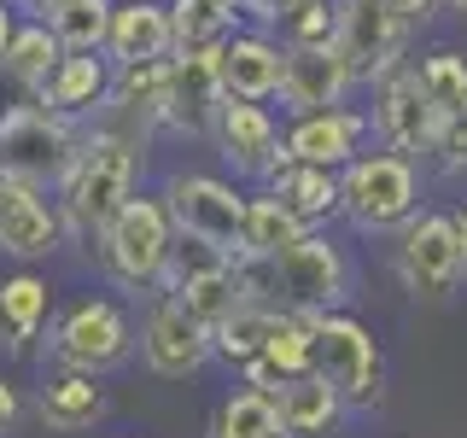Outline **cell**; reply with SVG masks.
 Masks as SVG:
<instances>
[{"instance_id":"6da1fadb","label":"cell","mask_w":467,"mask_h":438,"mask_svg":"<svg viewBox=\"0 0 467 438\" xmlns=\"http://www.w3.org/2000/svg\"><path fill=\"white\" fill-rule=\"evenodd\" d=\"M234 269H240L245 298L281 304V310H298V316L345 310L350 298V257L321 228H304L275 257H234Z\"/></svg>"},{"instance_id":"7a4b0ae2","label":"cell","mask_w":467,"mask_h":438,"mask_svg":"<svg viewBox=\"0 0 467 438\" xmlns=\"http://www.w3.org/2000/svg\"><path fill=\"white\" fill-rule=\"evenodd\" d=\"M140 175V146L129 135H111V129H94L82 135L70 170L58 175V204H65V223L77 234H99L117 216V204L135 193Z\"/></svg>"},{"instance_id":"3957f363","label":"cell","mask_w":467,"mask_h":438,"mask_svg":"<svg viewBox=\"0 0 467 438\" xmlns=\"http://www.w3.org/2000/svg\"><path fill=\"white\" fill-rule=\"evenodd\" d=\"M420 211V158L391 146H362L339 170V216L357 234H398Z\"/></svg>"},{"instance_id":"277c9868","label":"cell","mask_w":467,"mask_h":438,"mask_svg":"<svg viewBox=\"0 0 467 438\" xmlns=\"http://www.w3.org/2000/svg\"><path fill=\"white\" fill-rule=\"evenodd\" d=\"M175 240H182V234H175V223H170V211H164L158 193H140V199L129 193L123 204H117L111 223L94 234L106 275L117 287H129V292H158L164 287Z\"/></svg>"},{"instance_id":"5b68a950","label":"cell","mask_w":467,"mask_h":438,"mask_svg":"<svg viewBox=\"0 0 467 438\" xmlns=\"http://www.w3.org/2000/svg\"><path fill=\"white\" fill-rule=\"evenodd\" d=\"M310 369L345 398V409L374 415L386 403V357L379 339L345 310H316L310 316Z\"/></svg>"},{"instance_id":"8992f818","label":"cell","mask_w":467,"mask_h":438,"mask_svg":"<svg viewBox=\"0 0 467 438\" xmlns=\"http://www.w3.org/2000/svg\"><path fill=\"white\" fill-rule=\"evenodd\" d=\"M47 357L77 374H111L135 357V321L117 298H77L47 333Z\"/></svg>"},{"instance_id":"52a82bcc","label":"cell","mask_w":467,"mask_h":438,"mask_svg":"<svg viewBox=\"0 0 467 438\" xmlns=\"http://www.w3.org/2000/svg\"><path fill=\"white\" fill-rule=\"evenodd\" d=\"M164 211L182 240L211 245L223 257H240V223H245V193L223 175H199V170H175L164 182Z\"/></svg>"},{"instance_id":"ba28073f","label":"cell","mask_w":467,"mask_h":438,"mask_svg":"<svg viewBox=\"0 0 467 438\" xmlns=\"http://www.w3.org/2000/svg\"><path fill=\"white\" fill-rule=\"evenodd\" d=\"M77 146H82V135L53 106H18L0 117V170L24 175L36 187L58 182L70 170V158H77Z\"/></svg>"},{"instance_id":"9c48e42d","label":"cell","mask_w":467,"mask_h":438,"mask_svg":"<svg viewBox=\"0 0 467 438\" xmlns=\"http://www.w3.org/2000/svg\"><path fill=\"white\" fill-rule=\"evenodd\" d=\"M462 240H456V211H415L398 228V281L415 298H450L462 287Z\"/></svg>"},{"instance_id":"30bf717a","label":"cell","mask_w":467,"mask_h":438,"mask_svg":"<svg viewBox=\"0 0 467 438\" xmlns=\"http://www.w3.org/2000/svg\"><path fill=\"white\" fill-rule=\"evenodd\" d=\"M333 6H339V18H333V47H339L357 88H374L391 65H403L409 29L386 0H333Z\"/></svg>"},{"instance_id":"8fae6325","label":"cell","mask_w":467,"mask_h":438,"mask_svg":"<svg viewBox=\"0 0 467 438\" xmlns=\"http://www.w3.org/2000/svg\"><path fill=\"white\" fill-rule=\"evenodd\" d=\"M135 350H140V362H146V369H152L158 380H187V374H199L204 362L216 357L211 328L187 316L164 287L152 292V304H146V321H140Z\"/></svg>"},{"instance_id":"7c38bea8","label":"cell","mask_w":467,"mask_h":438,"mask_svg":"<svg viewBox=\"0 0 467 438\" xmlns=\"http://www.w3.org/2000/svg\"><path fill=\"white\" fill-rule=\"evenodd\" d=\"M211 146H216V158H223L240 182H263V175L286 158L275 111L263 106V99H234V94H223V106H216Z\"/></svg>"},{"instance_id":"4fadbf2b","label":"cell","mask_w":467,"mask_h":438,"mask_svg":"<svg viewBox=\"0 0 467 438\" xmlns=\"http://www.w3.org/2000/svg\"><path fill=\"white\" fill-rule=\"evenodd\" d=\"M379 146H391V152H409V158H432V141H438V123H444V111L432 106L427 94H420L415 70L409 65H391L386 77L374 82V111H368Z\"/></svg>"},{"instance_id":"5bb4252c","label":"cell","mask_w":467,"mask_h":438,"mask_svg":"<svg viewBox=\"0 0 467 438\" xmlns=\"http://www.w3.org/2000/svg\"><path fill=\"white\" fill-rule=\"evenodd\" d=\"M58 240H65V216L47 204V187L0 170V252L36 263V257H53Z\"/></svg>"},{"instance_id":"9a60e30c","label":"cell","mask_w":467,"mask_h":438,"mask_svg":"<svg viewBox=\"0 0 467 438\" xmlns=\"http://www.w3.org/2000/svg\"><path fill=\"white\" fill-rule=\"evenodd\" d=\"M374 123L368 111H350V106H321V111H298L292 123L281 129V146L286 158H304V164H327V170H345L350 158L368 146Z\"/></svg>"},{"instance_id":"2e32d148","label":"cell","mask_w":467,"mask_h":438,"mask_svg":"<svg viewBox=\"0 0 467 438\" xmlns=\"http://www.w3.org/2000/svg\"><path fill=\"white\" fill-rule=\"evenodd\" d=\"M216 106H223V77H216V53H170V88L158 123H170L175 135L211 141Z\"/></svg>"},{"instance_id":"e0dca14e","label":"cell","mask_w":467,"mask_h":438,"mask_svg":"<svg viewBox=\"0 0 467 438\" xmlns=\"http://www.w3.org/2000/svg\"><path fill=\"white\" fill-rule=\"evenodd\" d=\"M350 70L333 41H316V47H281V106L298 117V111H321V106H345L350 94Z\"/></svg>"},{"instance_id":"ac0fdd59","label":"cell","mask_w":467,"mask_h":438,"mask_svg":"<svg viewBox=\"0 0 467 438\" xmlns=\"http://www.w3.org/2000/svg\"><path fill=\"white\" fill-rule=\"evenodd\" d=\"M216 77H223V94L269 106L281 94V41H275V29H263V24L228 29V41L216 47Z\"/></svg>"},{"instance_id":"d6986e66","label":"cell","mask_w":467,"mask_h":438,"mask_svg":"<svg viewBox=\"0 0 467 438\" xmlns=\"http://www.w3.org/2000/svg\"><path fill=\"white\" fill-rule=\"evenodd\" d=\"M175 29H170V0H117L111 29H106V58L135 65V58H170Z\"/></svg>"},{"instance_id":"ffe728a7","label":"cell","mask_w":467,"mask_h":438,"mask_svg":"<svg viewBox=\"0 0 467 438\" xmlns=\"http://www.w3.org/2000/svg\"><path fill=\"white\" fill-rule=\"evenodd\" d=\"M36 94H41V106H53L65 117L99 111L111 94V58L106 53H58V65L47 70V82Z\"/></svg>"},{"instance_id":"44dd1931","label":"cell","mask_w":467,"mask_h":438,"mask_svg":"<svg viewBox=\"0 0 467 438\" xmlns=\"http://www.w3.org/2000/svg\"><path fill=\"white\" fill-rule=\"evenodd\" d=\"M275 403H281L286 438H327V433H339V421L350 415L345 398H339V391H333L316 369L281 380V386H275Z\"/></svg>"},{"instance_id":"7402d4cb","label":"cell","mask_w":467,"mask_h":438,"mask_svg":"<svg viewBox=\"0 0 467 438\" xmlns=\"http://www.w3.org/2000/svg\"><path fill=\"white\" fill-rule=\"evenodd\" d=\"M275 199H286L292 211L304 216L310 228H321L327 216H339V170L327 164H304V158H281L269 175H263Z\"/></svg>"},{"instance_id":"603a6c76","label":"cell","mask_w":467,"mask_h":438,"mask_svg":"<svg viewBox=\"0 0 467 438\" xmlns=\"http://www.w3.org/2000/svg\"><path fill=\"white\" fill-rule=\"evenodd\" d=\"M304 369H310V316L281 310V316H275V328H269V339H263V350H257L252 362H240V380H245V386L275 391L281 380L304 374Z\"/></svg>"},{"instance_id":"cb8c5ba5","label":"cell","mask_w":467,"mask_h":438,"mask_svg":"<svg viewBox=\"0 0 467 438\" xmlns=\"http://www.w3.org/2000/svg\"><path fill=\"white\" fill-rule=\"evenodd\" d=\"M41 421L53 433H88L106 421V391H99V374H77V369H58L47 386H41Z\"/></svg>"},{"instance_id":"d4e9b609","label":"cell","mask_w":467,"mask_h":438,"mask_svg":"<svg viewBox=\"0 0 467 438\" xmlns=\"http://www.w3.org/2000/svg\"><path fill=\"white\" fill-rule=\"evenodd\" d=\"M204 438H286V421H281V403H275V391L263 386H234L223 403L211 409V427Z\"/></svg>"},{"instance_id":"484cf974","label":"cell","mask_w":467,"mask_h":438,"mask_svg":"<svg viewBox=\"0 0 467 438\" xmlns=\"http://www.w3.org/2000/svg\"><path fill=\"white\" fill-rule=\"evenodd\" d=\"M310 228L286 199H275L269 187L263 193H245V223H240V257H275L281 245H292Z\"/></svg>"},{"instance_id":"4316f807","label":"cell","mask_w":467,"mask_h":438,"mask_svg":"<svg viewBox=\"0 0 467 438\" xmlns=\"http://www.w3.org/2000/svg\"><path fill=\"white\" fill-rule=\"evenodd\" d=\"M170 29H175L170 53H216L228 29H240V12L223 0H170Z\"/></svg>"},{"instance_id":"83f0119b","label":"cell","mask_w":467,"mask_h":438,"mask_svg":"<svg viewBox=\"0 0 467 438\" xmlns=\"http://www.w3.org/2000/svg\"><path fill=\"white\" fill-rule=\"evenodd\" d=\"M47 281L41 275H12V281H0V333H6L12 350H24L36 339L41 328H47Z\"/></svg>"},{"instance_id":"f1b7e54d","label":"cell","mask_w":467,"mask_h":438,"mask_svg":"<svg viewBox=\"0 0 467 438\" xmlns=\"http://www.w3.org/2000/svg\"><path fill=\"white\" fill-rule=\"evenodd\" d=\"M111 6L117 0H58V6H47V29L65 53H106Z\"/></svg>"},{"instance_id":"f546056e","label":"cell","mask_w":467,"mask_h":438,"mask_svg":"<svg viewBox=\"0 0 467 438\" xmlns=\"http://www.w3.org/2000/svg\"><path fill=\"white\" fill-rule=\"evenodd\" d=\"M58 36L47 24H12V41H6V53H0V70H6L12 82H24V88H41L47 82V70L58 65Z\"/></svg>"},{"instance_id":"4dcf8cb0","label":"cell","mask_w":467,"mask_h":438,"mask_svg":"<svg viewBox=\"0 0 467 438\" xmlns=\"http://www.w3.org/2000/svg\"><path fill=\"white\" fill-rule=\"evenodd\" d=\"M275 316H281V304H263V298H245L240 310H234L223 328L211 333V345H216V357H228L234 369L240 362H252L257 350H263V339H269V328H275Z\"/></svg>"},{"instance_id":"1f68e13d","label":"cell","mask_w":467,"mask_h":438,"mask_svg":"<svg viewBox=\"0 0 467 438\" xmlns=\"http://www.w3.org/2000/svg\"><path fill=\"white\" fill-rule=\"evenodd\" d=\"M409 70H415L420 94H427L438 111H456V106H467V53L438 47V53H427V58H415Z\"/></svg>"},{"instance_id":"d6a6232c","label":"cell","mask_w":467,"mask_h":438,"mask_svg":"<svg viewBox=\"0 0 467 438\" xmlns=\"http://www.w3.org/2000/svg\"><path fill=\"white\" fill-rule=\"evenodd\" d=\"M333 18H339L333 0H292L269 29L281 47H316V41H333Z\"/></svg>"},{"instance_id":"836d02e7","label":"cell","mask_w":467,"mask_h":438,"mask_svg":"<svg viewBox=\"0 0 467 438\" xmlns=\"http://www.w3.org/2000/svg\"><path fill=\"white\" fill-rule=\"evenodd\" d=\"M432 158L444 170H467V106L444 111V123H438V141H432Z\"/></svg>"},{"instance_id":"e575fe53","label":"cell","mask_w":467,"mask_h":438,"mask_svg":"<svg viewBox=\"0 0 467 438\" xmlns=\"http://www.w3.org/2000/svg\"><path fill=\"white\" fill-rule=\"evenodd\" d=\"M386 6L398 12V18H403V29L415 36V29H427V24L438 18V6H444V0H386Z\"/></svg>"},{"instance_id":"d590c367","label":"cell","mask_w":467,"mask_h":438,"mask_svg":"<svg viewBox=\"0 0 467 438\" xmlns=\"http://www.w3.org/2000/svg\"><path fill=\"white\" fill-rule=\"evenodd\" d=\"M286 6H292V0H240V12H245L252 24H263V29H269L275 18H281Z\"/></svg>"},{"instance_id":"8d00e7d4","label":"cell","mask_w":467,"mask_h":438,"mask_svg":"<svg viewBox=\"0 0 467 438\" xmlns=\"http://www.w3.org/2000/svg\"><path fill=\"white\" fill-rule=\"evenodd\" d=\"M12 421H18V391L0 380V433H12Z\"/></svg>"},{"instance_id":"74e56055","label":"cell","mask_w":467,"mask_h":438,"mask_svg":"<svg viewBox=\"0 0 467 438\" xmlns=\"http://www.w3.org/2000/svg\"><path fill=\"white\" fill-rule=\"evenodd\" d=\"M456 240H462V269H467V204L456 211Z\"/></svg>"},{"instance_id":"f35d334b","label":"cell","mask_w":467,"mask_h":438,"mask_svg":"<svg viewBox=\"0 0 467 438\" xmlns=\"http://www.w3.org/2000/svg\"><path fill=\"white\" fill-rule=\"evenodd\" d=\"M6 41H12V12H6V0H0V53H6Z\"/></svg>"},{"instance_id":"ab89813d","label":"cell","mask_w":467,"mask_h":438,"mask_svg":"<svg viewBox=\"0 0 467 438\" xmlns=\"http://www.w3.org/2000/svg\"><path fill=\"white\" fill-rule=\"evenodd\" d=\"M29 6H36V12H47V6H58V0H29Z\"/></svg>"},{"instance_id":"60d3db41","label":"cell","mask_w":467,"mask_h":438,"mask_svg":"<svg viewBox=\"0 0 467 438\" xmlns=\"http://www.w3.org/2000/svg\"><path fill=\"white\" fill-rule=\"evenodd\" d=\"M444 6H450V12H467V0H444Z\"/></svg>"},{"instance_id":"b9f144b4","label":"cell","mask_w":467,"mask_h":438,"mask_svg":"<svg viewBox=\"0 0 467 438\" xmlns=\"http://www.w3.org/2000/svg\"><path fill=\"white\" fill-rule=\"evenodd\" d=\"M223 6H234V12H240V0H223Z\"/></svg>"}]
</instances>
